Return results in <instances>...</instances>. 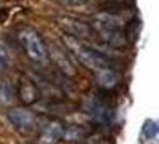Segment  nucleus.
I'll return each instance as SVG.
<instances>
[{
	"label": "nucleus",
	"mask_w": 159,
	"mask_h": 144,
	"mask_svg": "<svg viewBox=\"0 0 159 144\" xmlns=\"http://www.w3.org/2000/svg\"><path fill=\"white\" fill-rule=\"evenodd\" d=\"M50 56H52V60L54 61V64L56 65V67L60 70V71L64 73L65 76L67 77H74L77 74V70L75 67L73 66V64L71 63V60L68 59V56L64 54L60 49L57 48H52L50 52Z\"/></svg>",
	"instance_id": "6e6552de"
},
{
	"label": "nucleus",
	"mask_w": 159,
	"mask_h": 144,
	"mask_svg": "<svg viewBox=\"0 0 159 144\" xmlns=\"http://www.w3.org/2000/svg\"><path fill=\"white\" fill-rule=\"evenodd\" d=\"M95 23L101 24V25H105V26H111V28H119L121 29L122 25V19L117 17L116 15H112L109 12H99L93 17Z\"/></svg>",
	"instance_id": "9b49d317"
},
{
	"label": "nucleus",
	"mask_w": 159,
	"mask_h": 144,
	"mask_svg": "<svg viewBox=\"0 0 159 144\" xmlns=\"http://www.w3.org/2000/svg\"><path fill=\"white\" fill-rule=\"evenodd\" d=\"M64 131L65 126L62 122L57 120L49 122L42 131V135L40 137L41 144H57L64 137Z\"/></svg>",
	"instance_id": "0eeeda50"
},
{
	"label": "nucleus",
	"mask_w": 159,
	"mask_h": 144,
	"mask_svg": "<svg viewBox=\"0 0 159 144\" xmlns=\"http://www.w3.org/2000/svg\"><path fill=\"white\" fill-rule=\"evenodd\" d=\"M74 53L80 63L90 70L97 71V70H101L104 67H110V60L102 53L97 52L92 48L80 45L79 47L74 50Z\"/></svg>",
	"instance_id": "f03ea898"
},
{
	"label": "nucleus",
	"mask_w": 159,
	"mask_h": 144,
	"mask_svg": "<svg viewBox=\"0 0 159 144\" xmlns=\"http://www.w3.org/2000/svg\"><path fill=\"white\" fill-rule=\"evenodd\" d=\"M40 90L35 85L29 76H23L19 79L18 87V95L20 101L25 104H32L39 101L40 98Z\"/></svg>",
	"instance_id": "423d86ee"
},
{
	"label": "nucleus",
	"mask_w": 159,
	"mask_h": 144,
	"mask_svg": "<svg viewBox=\"0 0 159 144\" xmlns=\"http://www.w3.org/2000/svg\"><path fill=\"white\" fill-rule=\"evenodd\" d=\"M16 98V89L7 79H0V103L11 106Z\"/></svg>",
	"instance_id": "9d476101"
},
{
	"label": "nucleus",
	"mask_w": 159,
	"mask_h": 144,
	"mask_svg": "<svg viewBox=\"0 0 159 144\" xmlns=\"http://www.w3.org/2000/svg\"><path fill=\"white\" fill-rule=\"evenodd\" d=\"M96 72V80L99 87L104 89H112L117 85V76L114 70L110 67H104L101 70H97Z\"/></svg>",
	"instance_id": "1a4fd4ad"
},
{
	"label": "nucleus",
	"mask_w": 159,
	"mask_h": 144,
	"mask_svg": "<svg viewBox=\"0 0 159 144\" xmlns=\"http://www.w3.org/2000/svg\"><path fill=\"white\" fill-rule=\"evenodd\" d=\"M84 137V128L80 126H70L65 128L64 138L66 141H78Z\"/></svg>",
	"instance_id": "4468645a"
},
{
	"label": "nucleus",
	"mask_w": 159,
	"mask_h": 144,
	"mask_svg": "<svg viewBox=\"0 0 159 144\" xmlns=\"http://www.w3.org/2000/svg\"><path fill=\"white\" fill-rule=\"evenodd\" d=\"M20 41L26 50V54L32 60L42 61L48 56V49L40 35L32 29H26L20 34Z\"/></svg>",
	"instance_id": "f257e3e1"
},
{
	"label": "nucleus",
	"mask_w": 159,
	"mask_h": 144,
	"mask_svg": "<svg viewBox=\"0 0 159 144\" xmlns=\"http://www.w3.org/2000/svg\"><path fill=\"white\" fill-rule=\"evenodd\" d=\"M0 58L2 59V61L6 64L10 59V49L6 45H4V42L0 41Z\"/></svg>",
	"instance_id": "dca6fc26"
},
{
	"label": "nucleus",
	"mask_w": 159,
	"mask_h": 144,
	"mask_svg": "<svg viewBox=\"0 0 159 144\" xmlns=\"http://www.w3.org/2000/svg\"><path fill=\"white\" fill-rule=\"evenodd\" d=\"M7 118L11 121V124L20 131H26L35 126L36 118L34 113L25 108H13L7 113Z\"/></svg>",
	"instance_id": "39448f33"
},
{
	"label": "nucleus",
	"mask_w": 159,
	"mask_h": 144,
	"mask_svg": "<svg viewBox=\"0 0 159 144\" xmlns=\"http://www.w3.org/2000/svg\"><path fill=\"white\" fill-rule=\"evenodd\" d=\"M95 29L97 30L101 39L108 43L109 46L114 48H123L128 46V39L125 35V32L121 31L119 28H111V26H105L101 24L95 23Z\"/></svg>",
	"instance_id": "7ed1b4c3"
},
{
	"label": "nucleus",
	"mask_w": 159,
	"mask_h": 144,
	"mask_svg": "<svg viewBox=\"0 0 159 144\" xmlns=\"http://www.w3.org/2000/svg\"><path fill=\"white\" fill-rule=\"evenodd\" d=\"M30 78H31V80L35 83V85L37 87V89L40 90V93L41 91H43L46 95L48 96H56L59 93H57V90H56L49 82H47V80H44L42 77H40L39 74H30L29 76Z\"/></svg>",
	"instance_id": "ddd939ff"
},
{
	"label": "nucleus",
	"mask_w": 159,
	"mask_h": 144,
	"mask_svg": "<svg viewBox=\"0 0 159 144\" xmlns=\"http://www.w3.org/2000/svg\"><path fill=\"white\" fill-rule=\"evenodd\" d=\"M66 7H80L88 2V0H57Z\"/></svg>",
	"instance_id": "2eb2a0df"
},
{
	"label": "nucleus",
	"mask_w": 159,
	"mask_h": 144,
	"mask_svg": "<svg viewBox=\"0 0 159 144\" xmlns=\"http://www.w3.org/2000/svg\"><path fill=\"white\" fill-rule=\"evenodd\" d=\"M57 24L64 31L75 39H85V37H89L91 34V28L88 24L75 18L60 17L57 19Z\"/></svg>",
	"instance_id": "20e7f679"
},
{
	"label": "nucleus",
	"mask_w": 159,
	"mask_h": 144,
	"mask_svg": "<svg viewBox=\"0 0 159 144\" xmlns=\"http://www.w3.org/2000/svg\"><path fill=\"white\" fill-rule=\"evenodd\" d=\"M4 67H5V63H4V61H2V59L0 58V72H2Z\"/></svg>",
	"instance_id": "f3484780"
},
{
	"label": "nucleus",
	"mask_w": 159,
	"mask_h": 144,
	"mask_svg": "<svg viewBox=\"0 0 159 144\" xmlns=\"http://www.w3.org/2000/svg\"><path fill=\"white\" fill-rule=\"evenodd\" d=\"M86 111L90 114V117L97 121H103L107 119L108 111L101 102H98V100H90L86 106Z\"/></svg>",
	"instance_id": "f8f14e48"
}]
</instances>
